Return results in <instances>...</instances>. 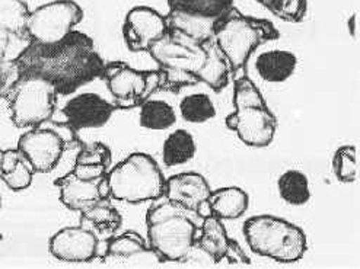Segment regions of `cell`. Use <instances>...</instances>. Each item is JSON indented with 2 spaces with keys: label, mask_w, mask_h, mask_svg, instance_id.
Masks as SVG:
<instances>
[{
  "label": "cell",
  "mask_w": 360,
  "mask_h": 269,
  "mask_svg": "<svg viewBox=\"0 0 360 269\" xmlns=\"http://www.w3.org/2000/svg\"><path fill=\"white\" fill-rule=\"evenodd\" d=\"M81 220L84 223L92 224L95 229L104 236H111L123 224L122 214L110 204V199L99 201L89 206V209H86L85 211H82Z\"/></svg>",
  "instance_id": "cell-25"
},
{
  "label": "cell",
  "mask_w": 360,
  "mask_h": 269,
  "mask_svg": "<svg viewBox=\"0 0 360 269\" xmlns=\"http://www.w3.org/2000/svg\"><path fill=\"white\" fill-rule=\"evenodd\" d=\"M112 162V153L110 147L104 143H86L81 144L79 147L76 162L79 164H104V166L110 168Z\"/></svg>",
  "instance_id": "cell-30"
},
{
  "label": "cell",
  "mask_w": 360,
  "mask_h": 269,
  "mask_svg": "<svg viewBox=\"0 0 360 269\" xmlns=\"http://www.w3.org/2000/svg\"><path fill=\"white\" fill-rule=\"evenodd\" d=\"M229 242L231 239L226 233L225 225L222 224V220L207 214L202 225H200L195 246L200 251L209 255L214 263H219L225 259Z\"/></svg>",
  "instance_id": "cell-20"
},
{
  "label": "cell",
  "mask_w": 360,
  "mask_h": 269,
  "mask_svg": "<svg viewBox=\"0 0 360 269\" xmlns=\"http://www.w3.org/2000/svg\"><path fill=\"white\" fill-rule=\"evenodd\" d=\"M203 47L206 51V60L203 66L200 67V70L195 73V76L200 81L206 84L212 91L219 93L229 85L231 67H229L228 60L225 58L222 51L219 50V47L216 46L213 39L205 43Z\"/></svg>",
  "instance_id": "cell-21"
},
{
  "label": "cell",
  "mask_w": 360,
  "mask_h": 269,
  "mask_svg": "<svg viewBox=\"0 0 360 269\" xmlns=\"http://www.w3.org/2000/svg\"><path fill=\"white\" fill-rule=\"evenodd\" d=\"M257 4H259L262 6H264L269 12H273L276 5L278 4V0H255Z\"/></svg>",
  "instance_id": "cell-40"
},
{
  "label": "cell",
  "mask_w": 360,
  "mask_h": 269,
  "mask_svg": "<svg viewBox=\"0 0 360 269\" xmlns=\"http://www.w3.org/2000/svg\"><path fill=\"white\" fill-rule=\"evenodd\" d=\"M333 171L343 183H353L357 178V150L354 146L338 147L333 156Z\"/></svg>",
  "instance_id": "cell-29"
},
{
  "label": "cell",
  "mask_w": 360,
  "mask_h": 269,
  "mask_svg": "<svg viewBox=\"0 0 360 269\" xmlns=\"http://www.w3.org/2000/svg\"><path fill=\"white\" fill-rule=\"evenodd\" d=\"M19 79H21V72H19L15 60L0 63V95L8 96Z\"/></svg>",
  "instance_id": "cell-34"
},
{
  "label": "cell",
  "mask_w": 360,
  "mask_h": 269,
  "mask_svg": "<svg viewBox=\"0 0 360 269\" xmlns=\"http://www.w3.org/2000/svg\"><path fill=\"white\" fill-rule=\"evenodd\" d=\"M98 236L85 227H66L49 242L50 254L62 262H91L98 256Z\"/></svg>",
  "instance_id": "cell-13"
},
{
  "label": "cell",
  "mask_w": 360,
  "mask_h": 269,
  "mask_svg": "<svg viewBox=\"0 0 360 269\" xmlns=\"http://www.w3.org/2000/svg\"><path fill=\"white\" fill-rule=\"evenodd\" d=\"M2 155H4V150H0V176H2Z\"/></svg>",
  "instance_id": "cell-41"
},
{
  "label": "cell",
  "mask_w": 360,
  "mask_h": 269,
  "mask_svg": "<svg viewBox=\"0 0 360 269\" xmlns=\"http://www.w3.org/2000/svg\"><path fill=\"white\" fill-rule=\"evenodd\" d=\"M18 150L35 173H47L57 168L66 150L65 137L54 129H32L19 137Z\"/></svg>",
  "instance_id": "cell-10"
},
{
  "label": "cell",
  "mask_w": 360,
  "mask_h": 269,
  "mask_svg": "<svg viewBox=\"0 0 360 269\" xmlns=\"http://www.w3.org/2000/svg\"><path fill=\"white\" fill-rule=\"evenodd\" d=\"M34 175H35V172L30 166V163L25 159H22L18 163V166L13 171H11L9 173H4L2 176H0V179L5 182V185L9 190L18 192V191H24V190L30 188L32 183V179H34Z\"/></svg>",
  "instance_id": "cell-32"
},
{
  "label": "cell",
  "mask_w": 360,
  "mask_h": 269,
  "mask_svg": "<svg viewBox=\"0 0 360 269\" xmlns=\"http://www.w3.org/2000/svg\"><path fill=\"white\" fill-rule=\"evenodd\" d=\"M24 159L22 153L16 149H8V150H4V155H2V175L4 173H9L11 171H13L18 163L21 162Z\"/></svg>",
  "instance_id": "cell-38"
},
{
  "label": "cell",
  "mask_w": 360,
  "mask_h": 269,
  "mask_svg": "<svg viewBox=\"0 0 360 269\" xmlns=\"http://www.w3.org/2000/svg\"><path fill=\"white\" fill-rule=\"evenodd\" d=\"M110 168L104 164H79L75 163L72 173L82 181H98L108 173Z\"/></svg>",
  "instance_id": "cell-35"
},
{
  "label": "cell",
  "mask_w": 360,
  "mask_h": 269,
  "mask_svg": "<svg viewBox=\"0 0 360 269\" xmlns=\"http://www.w3.org/2000/svg\"><path fill=\"white\" fill-rule=\"evenodd\" d=\"M159 70H161V88H159V91H162V92L178 93L183 88H188V86H194V85L200 84L197 76H194L193 73H188V72L174 70V69H161V67H159Z\"/></svg>",
  "instance_id": "cell-31"
},
{
  "label": "cell",
  "mask_w": 360,
  "mask_h": 269,
  "mask_svg": "<svg viewBox=\"0 0 360 269\" xmlns=\"http://www.w3.org/2000/svg\"><path fill=\"white\" fill-rule=\"evenodd\" d=\"M115 107L96 93L73 96L62 110L66 124L75 131L101 129L111 119Z\"/></svg>",
  "instance_id": "cell-14"
},
{
  "label": "cell",
  "mask_w": 360,
  "mask_h": 269,
  "mask_svg": "<svg viewBox=\"0 0 360 269\" xmlns=\"http://www.w3.org/2000/svg\"><path fill=\"white\" fill-rule=\"evenodd\" d=\"M84 19V11L73 0H56L30 12L25 35L31 43L56 44L75 31Z\"/></svg>",
  "instance_id": "cell-8"
},
{
  "label": "cell",
  "mask_w": 360,
  "mask_h": 269,
  "mask_svg": "<svg viewBox=\"0 0 360 269\" xmlns=\"http://www.w3.org/2000/svg\"><path fill=\"white\" fill-rule=\"evenodd\" d=\"M233 105V131L238 138L250 147L263 149L270 146L276 134L277 119L270 111L262 92L247 74L235 81Z\"/></svg>",
  "instance_id": "cell-6"
},
{
  "label": "cell",
  "mask_w": 360,
  "mask_h": 269,
  "mask_svg": "<svg viewBox=\"0 0 360 269\" xmlns=\"http://www.w3.org/2000/svg\"><path fill=\"white\" fill-rule=\"evenodd\" d=\"M278 35L270 20L244 16L233 9L219 20L213 41L228 60L231 72L236 73L247 66L257 47L277 39Z\"/></svg>",
  "instance_id": "cell-5"
},
{
  "label": "cell",
  "mask_w": 360,
  "mask_h": 269,
  "mask_svg": "<svg viewBox=\"0 0 360 269\" xmlns=\"http://www.w3.org/2000/svg\"><path fill=\"white\" fill-rule=\"evenodd\" d=\"M148 53L161 69L183 70L194 76L206 60V51L202 44L172 29H168L164 37L155 41Z\"/></svg>",
  "instance_id": "cell-9"
},
{
  "label": "cell",
  "mask_w": 360,
  "mask_h": 269,
  "mask_svg": "<svg viewBox=\"0 0 360 269\" xmlns=\"http://www.w3.org/2000/svg\"><path fill=\"white\" fill-rule=\"evenodd\" d=\"M101 77L107 81L115 110H133L142 105L145 72L136 70L123 61H112L104 66Z\"/></svg>",
  "instance_id": "cell-12"
},
{
  "label": "cell",
  "mask_w": 360,
  "mask_h": 269,
  "mask_svg": "<svg viewBox=\"0 0 360 269\" xmlns=\"http://www.w3.org/2000/svg\"><path fill=\"white\" fill-rule=\"evenodd\" d=\"M357 13H353L349 20H347V28H349V34L356 38L357 37Z\"/></svg>",
  "instance_id": "cell-39"
},
{
  "label": "cell",
  "mask_w": 360,
  "mask_h": 269,
  "mask_svg": "<svg viewBox=\"0 0 360 269\" xmlns=\"http://www.w3.org/2000/svg\"><path fill=\"white\" fill-rule=\"evenodd\" d=\"M168 31L165 16L149 6H136L126 15L123 38L133 53L148 51L150 46Z\"/></svg>",
  "instance_id": "cell-11"
},
{
  "label": "cell",
  "mask_w": 360,
  "mask_h": 269,
  "mask_svg": "<svg viewBox=\"0 0 360 269\" xmlns=\"http://www.w3.org/2000/svg\"><path fill=\"white\" fill-rule=\"evenodd\" d=\"M307 9L308 0H278L271 13L286 22L297 24L305 18Z\"/></svg>",
  "instance_id": "cell-33"
},
{
  "label": "cell",
  "mask_w": 360,
  "mask_h": 269,
  "mask_svg": "<svg viewBox=\"0 0 360 269\" xmlns=\"http://www.w3.org/2000/svg\"><path fill=\"white\" fill-rule=\"evenodd\" d=\"M0 242H2V236H0Z\"/></svg>",
  "instance_id": "cell-42"
},
{
  "label": "cell",
  "mask_w": 360,
  "mask_h": 269,
  "mask_svg": "<svg viewBox=\"0 0 360 269\" xmlns=\"http://www.w3.org/2000/svg\"><path fill=\"white\" fill-rule=\"evenodd\" d=\"M15 63L21 76L43 77L62 96L75 93L79 88L101 77L105 66L94 41L77 31L56 44L30 43L15 58Z\"/></svg>",
  "instance_id": "cell-1"
},
{
  "label": "cell",
  "mask_w": 360,
  "mask_h": 269,
  "mask_svg": "<svg viewBox=\"0 0 360 269\" xmlns=\"http://www.w3.org/2000/svg\"><path fill=\"white\" fill-rule=\"evenodd\" d=\"M210 185L198 172H183L171 176L165 182L164 197L169 201L186 205L200 214H210L207 199L210 197Z\"/></svg>",
  "instance_id": "cell-16"
},
{
  "label": "cell",
  "mask_w": 360,
  "mask_h": 269,
  "mask_svg": "<svg viewBox=\"0 0 360 269\" xmlns=\"http://www.w3.org/2000/svg\"><path fill=\"white\" fill-rule=\"evenodd\" d=\"M197 152L194 137L186 130H175L171 133L162 147V160L168 168L181 166L190 162Z\"/></svg>",
  "instance_id": "cell-22"
},
{
  "label": "cell",
  "mask_w": 360,
  "mask_h": 269,
  "mask_svg": "<svg viewBox=\"0 0 360 269\" xmlns=\"http://www.w3.org/2000/svg\"><path fill=\"white\" fill-rule=\"evenodd\" d=\"M277 191L280 198L293 206H302L311 199V188L308 176L296 169L286 171L277 181Z\"/></svg>",
  "instance_id": "cell-23"
},
{
  "label": "cell",
  "mask_w": 360,
  "mask_h": 269,
  "mask_svg": "<svg viewBox=\"0 0 360 269\" xmlns=\"http://www.w3.org/2000/svg\"><path fill=\"white\" fill-rule=\"evenodd\" d=\"M165 20L168 29L181 32L202 46L214 38V31L219 24V20L216 19H209L175 9H169Z\"/></svg>",
  "instance_id": "cell-18"
},
{
  "label": "cell",
  "mask_w": 360,
  "mask_h": 269,
  "mask_svg": "<svg viewBox=\"0 0 360 269\" xmlns=\"http://www.w3.org/2000/svg\"><path fill=\"white\" fill-rule=\"evenodd\" d=\"M0 98H2V95H0Z\"/></svg>",
  "instance_id": "cell-43"
},
{
  "label": "cell",
  "mask_w": 360,
  "mask_h": 269,
  "mask_svg": "<svg viewBox=\"0 0 360 269\" xmlns=\"http://www.w3.org/2000/svg\"><path fill=\"white\" fill-rule=\"evenodd\" d=\"M225 259L228 261V263L231 265H236V263H247L251 265V259L247 256V254L244 252V249L239 243L233 239H231L229 246H228V251L225 255Z\"/></svg>",
  "instance_id": "cell-37"
},
{
  "label": "cell",
  "mask_w": 360,
  "mask_h": 269,
  "mask_svg": "<svg viewBox=\"0 0 360 269\" xmlns=\"http://www.w3.org/2000/svg\"><path fill=\"white\" fill-rule=\"evenodd\" d=\"M179 112L184 121L191 124H203L216 117L213 100L206 93H193L179 103Z\"/></svg>",
  "instance_id": "cell-28"
},
{
  "label": "cell",
  "mask_w": 360,
  "mask_h": 269,
  "mask_svg": "<svg viewBox=\"0 0 360 269\" xmlns=\"http://www.w3.org/2000/svg\"><path fill=\"white\" fill-rule=\"evenodd\" d=\"M297 57L288 50H269L255 60V70L259 79L271 85L288 81L296 72Z\"/></svg>",
  "instance_id": "cell-17"
},
{
  "label": "cell",
  "mask_w": 360,
  "mask_h": 269,
  "mask_svg": "<svg viewBox=\"0 0 360 269\" xmlns=\"http://www.w3.org/2000/svg\"><path fill=\"white\" fill-rule=\"evenodd\" d=\"M243 230L250 249L274 262L295 263L308 249L307 235L301 227L276 216H254L245 221Z\"/></svg>",
  "instance_id": "cell-3"
},
{
  "label": "cell",
  "mask_w": 360,
  "mask_h": 269,
  "mask_svg": "<svg viewBox=\"0 0 360 269\" xmlns=\"http://www.w3.org/2000/svg\"><path fill=\"white\" fill-rule=\"evenodd\" d=\"M6 98L11 119L18 129L43 126L56 111L57 92L50 81L38 76H21Z\"/></svg>",
  "instance_id": "cell-7"
},
{
  "label": "cell",
  "mask_w": 360,
  "mask_h": 269,
  "mask_svg": "<svg viewBox=\"0 0 360 269\" xmlns=\"http://www.w3.org/2000/svg\"><path fill=\"white\" fill-rule=\"evenodd\" d=\"M161 88V70H146L145 72V91L142 95V103L152 98L153 93L159 92Z\"/></svg>",
  "instance_id": "cell-36"
},
{
  "label": "cell",
  "mask_w": 360,
  "mask_h": 269,
  "mask_svg": "<svg viewBox=\"0 0 360 269\" xmlns=\"http://www.w3.org/2000/svg\"><path fill=\"white\" fill-rule=\"evenodd\" d=\"M105 176L98 181H82L69 172L62 178H57L54 185L60 191L62 204L72 211L82 213L99 201L110 199Z\"/></svg>",
  "instance_id": "cell-15"
},
{
  "label": "cell",
  "mask_w": 360,
  "mask_h": 269,
  "mask_svg": "<svg viewBox=\"0 0 360 269\" xmlns=\"http://www.w3.org/2000/svg\"><path fill=\"white\" fill-rule=\"evenodd\" d=\"M150 252L148 240H145L140 233L129 230L123 235L111 237L107 242L105 258H131L134 255H142Z\"/></svg>",
  "instance_id": "cell-27"
},
{
  "label": "cell",
  "mask_w": 360,
  "mask_h": 269,
  "mask_svg": "<svg viewBox=\"0 0 360 269\" xmlns=\"http://www.w3.org/2000/svg\"><path fill=\"white\" fill-rule=\"evenodd\" d=\"M110 199L129 204L158 201L165 194L167 179L156 160L146 153H131L108 171Z\"/></svg>",
  "instance_id": "cell-4"
},
{
  "label": "cell",
  "mask_w": 360,
  "mask_h": 269,
  "mask_svg": "<svg viewBox=\"0 0 360 269\" xmlns=\"http://www.w3.org/2000/svg\"><path fill=\"white\" fill-rule=\"evenodd\" d=\"M139 122L146 130L162 131L175 126L176 115L168 102L148 99L140 105Z\"/></svg>",
  "instance_id": "cell-24"
},
{
  "label": "cell",
  "mask_w": 360,
  "mask_h": 269,
  "mask_svg": "<svg viewBox=\"0 0 360 269\" xmlns=\"http://www.w3.org/2000/svg\"><path fill=\"white\" fill-rule=\"evenodd\" d=\"M168 4L169 9L216 20H221L235 9V0H169Z\"/></svg>",
  "instance_id": "cell-26"
},
{
  "label": "cell",
  "mask_w": 360,
  "mask_h": 269,
  "mask_svg": "<svg viewBox=\"0 0 360 269\" xmlns=\"http://www.w3.org/2000/svg\"><path fill=\"white\" fill-rule=\"evenodd\" d=\"M206 216L174 201L150 206L146 214L148 244L161 262H184Z\"/></svg>",
  "instance_id": "cell-2"
},
{
  "label": "cell",
  "mask_w": 360,
  "mask_h": 269,
  "mask_svg": "<svg viewBox=\"0 0 360 269\" xmlns=\"http://www.w3.org/2000/svg\"><path fill=\"white\" fill-rule=\"evenodd\" d=\"M250 205L248 194L238 186H225L210 192L207 206L212 216L219 220L241 218Z\"/></svg>",
  "instance_id": "cell-19"
}]
</instances>
